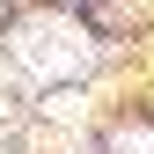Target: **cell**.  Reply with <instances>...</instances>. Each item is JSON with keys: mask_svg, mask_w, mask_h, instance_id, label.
I'll return each instance as SVG.
<instances>
[{"mask_svg": "<svg viewBox=\"0 0 154 154\" xmlns=\"http://www.w3.org/2000/svg\"><path fill=\"white\" fill-rule=\"evenodd\" d=\"M8 51H15V66H22V81L37 88H59L73 81V73L88 66V29L81 22H66V15H22V22L8 29Z\"/></svg>", "mask_w": 154, "mask_h": 154, "instance_id": "1", "label": "cell"}, {"mask_svg": "<svg viewBox=\"0 0 154 154\" xmlns=\"http://www.w3.org/2000/svg\"><path fill=\"white\" fill-rule=\"evenodd\" d=\"M110 154H154V132H118Z\"/></svg>", "mask_w": 154, "mask_h": 154, "instance_id": "2", "label": "cell"}]
</instances>
